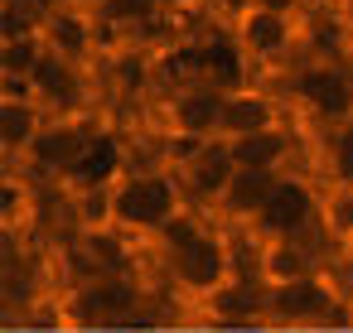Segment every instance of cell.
Masks as SVG:
<instances>
[{
	"instance_id": "28",
	"label": "cell",
	"mask_w": 353,
	"mask_h": 333,
	"mask_svg": "<svg viewBox=\"0 0 353 333\" xmlns=\"http://www.w3.org/2000/svg\"><path fill=\"white\" fill-rule=\"evenodd\" d=\"M78 333H136V328H117V323H78Z\"/></svg>"
},
{
	"instance_id": "1",
	"label": "cell",
	"mask_w": 353,
	"mask_h": 333,
	"mask_svg": "<svg viewBox=\"0 0 353 333\" xmlns=\"http://www.w3.org/2000/svg\"><path fill=\"white\" fill-rule=\"evenodd\" d=\"M160 246H165V266H170V280L189 294H213L232 280V246H228V232H213L199 213H179L165 232H160Z\"/></svg>"
},
{
	"instance_id": "19",
	"label": "cell",
	"mask_w": 353,
	"mask_h": 333,
	"mask_svg": "<svg viewBox=\"0 0 353 333\" xmlns=\"http://www.w3.org/2000/svg\"><path fill=\"white\" fill-rule=\"evenodd\" d=\"M290 145H295V136L285 126H271V131L232 140V160H237V169H285Z\"/></svg>"
},
{
	"instance_id": "18",
	"label": "cell",
	"mask_w": 353,
	"mask_h": 333,
	"mask_svg": "<svg viewBox=\"0 0 353 333\" xmlns=\"http://www.w3.org/2000/svg\"><path fill=\"white\" fill-rule=\"evenodd\" d=\"M319 237H329V232H319ZM300 275H319L314 237H310V241H266L261 280H266V285H281V280H300Z\"/></svg>"
},
{
	"instance_id": "16",
	"label": "cell",
	"mask_w": 353,
	"mask_h": 333,
	"mask_svg": "<svg viewBox=\"0 0 353 333\" xmlns=\"http://www.w3.org/2000/svg\"><path fill=\"white\" fill-rule=\"evenodd\" d=\"M281 174L285 169H237L232 184H228V193H223V203H218V213L228 222H252L261 213V203L271 198V189H276Z\"/></svg>"
},
{
	"instance_id": "23",
	"label": "cell",
	"mask_w": 353,
	"mask_h": 333,
	"mask_svg": "<svg viewBox=\"0 0 353 333\" xmlns=\"http://www.w3.org/2000/svg\"><path fill=\"white\" fill-rule=\"evenodd\" d=\"M117 189V184H112ZM112 189H88V193H78V217L88 222V227H117L112 222Z\"/></svg>"
},
{
	"instance_id": "9",
	"label": "cell",
	"mask_w": 353,
	"mask_h": 333,
	"mask_svg": "<svg viewBox=\"0 0 353 333\" xmlns=\"http://www.w3.org/2000/svg\"><path fill=\"white\" fill-rule=\"evenodd\" d=\"M30 83H34V102L49 116H78L88 107V68L83 63H68L59 54H44V63L30 73Z\"/></svg>"
},
{
	"instance_id": "3",
	"label": "cell",
	"mask_w": 353,
	"mask_h": 333,
	"mask_svg": "<svg viewBox=\"0 0 353 333\" xmlns=\"http://www.w3.org/2000/svg\"><path fill=\"white\" fill-rule=\"evenodd\" d=\"M252 232L266 241H310L324 232V198L300 174H281L271 198L252 217Z\"/></svg>"
},
{
	"instance_id": "7",
	"label": "cell",
	"mask_w": 353,
	"mask_h": 333,
	"mask_svg": "<svg viewBox=\"0 0 353 333\" xmlns=\"http://www.w3.org/2000/svg\"><path fill=\"white\" fill-rule=\"evenodd\" d=\"M232 34H237V44H242L247 58H256V63H281V58L295 49V39H300V20H295L290 10L252 6L242 20H232Z\"/></svg>"
},
{
	"instance_id": "24",
	"label": "cell",
	"mask_w": 353,
	"mask_h": 333,
	"mask_svg": "<svg viewBox=\"0 0 353 333\" xmlns=\"http://www.w3.org/2000/svg\"><path fill=\"white\" fill-rule=\"evenodd\" d=\"M20 213H25V189H20L15 179H6V227H15Z\"/></svg>"
},
{
	"instance_id": "20",
	"label": "cell",
	"mask_w": 353,
	"mask_h": 333,
	"mask_svg": "<svg viewBox=\"0 0 353 333\" xmlns=\"http://www.w3.org/2000/svg\"><path fill=\"white\" fill-rule=\"evenodd\" d=\"M44 54H49L44 34H20V39H6V44H0V73H6V78H30V73L44 63Z\"/></svg>"
},
{
	"instance_id": "30",
	"label": "cell",
	"mask_w": 353,
	"mask_h": 333,
	"mask_svg": "<svg viewBox=\"0 0 353 333\" xmlns=\"http://www.w3.org/2000/svg\"><path fill=\"white\" fill-rule=\"evenodd\" d=\"M334 333H353V323H339V328H334Z\"/></svg>"
},
{
	"instance_id": "25",
	"label": "cell",
	"mask_w": 353,
	"mask_h": 333,
	"mask_svg": "<svg viewBox=\"0 0 353 333\" xmlns=\"http://www.w3.org/2000/svg\"><path fill=\"white\" fill-rule=\"evenodd\" d=\"M218 333H281L271 319H247V323H218Z\"/></svg>"
},
{
	"instance_id": "11",
	"label": "cell",
	"mask_w": 353,
	"mask_h": 333,
	"mask_svg": "<svg viewBox=\"0 0 353 333\" xmlns=\"http://www.w3.org/2000/svg\"><path fill=\"white\" fill-rule=\"evenodd\" d=\"M223 102H228V92H218L213 83H189V87H179V92H170V102H165V121H170V131H184V136H218V126H223Z\"/></svg>"
},
{
	"instance_id": "10",
	"label": "cell",
	"mask_w": 353,
	"mask_h": 333,
	"mask_svg": "<svg viewBox=\"0 0 353 333\" xmlns=\"http://www.w3.org/2000/svg\"><path fill=\"white\" fill-rule=\"evenodd\" d=\"M232 174H237V160H232V140H223V136H213L184 169H179V184H184V193H189V203L194 208H218L223 203V193H228V184H232Z\"/></svg>"
},
{
	"instance_id": "27",
	"label": "cell",
	"mask_w": 353,
	"mask_h": 333,
	"mask_svg": "<svg viewBox=\"0 0 353 333\" xmlns=\"http://www.w3.org/2000/svg\"><path fill=\"white\" fill-rule=\"evenodd\" d=\"M63 6H73V10H88V15H102L112 0H63Z\"/></svg>"
},
{
	"instance_id": "14",
	"label": "cell",
	"mask_w": 353,
	"mask_h": 333,
	"mask_svg": "<svg viewBox=\"0 0 353 333\" xmlns=\"http://www.w3.org/2000/svg\"><path fill=\"white\" fill-rule=\"evenodd\" d=\"M271 126H285L271 92H261V87L228 92V102H223V126H218L223 140H242V136H256V131H271Z\"/></svg>"
},
{
	"instance_id": "32",
	"label": "cell",
	"mask_w": 353,
	"mask_h": 333,
	"mask_svg": "<svg viewBox=\"0 0 353 333\" xmlns=\"http://www.w3.org/2000/svg\"><path fill=\"white\" fill-rule=\"evenodd\" d=\"M348 256H353V246H348Z\"/></svg>"
},
{
	"instance_id": "15",
	"label": "cell",
	"mask_w": 353,
	"mask_h": 333,
	"mask_svg": "<svg viewBox=\"0 0 353 333\" xmlns=\"http://www.w3.org/2000/svg\"><path fill=\"white\" fill-rule=\"evenodd\" d=\"M199 58H203V83H213L218 92H242V87H252V78H247V54H242V44H237V34L228 30V34H213V39H199Z\"/></svg>"
},
{
	"instance_id": "12",
	"label": "cell",
	"mask_w": 353,
	"mask_h": 333,
	"mask_svg": "<svg viewBox=\"0 0 353 333\" xmlns=\"http://www.w3.org/2000/svg\"><path fill=\"white\" fill-rule=\"evenodd\" d=\"M44 44H49V54H59V58H68V63H92V54H97V44H102V30H97V15H88V10H73V6H59L54 15H49V25H44Z\"/></svg>"
},
{
	"instance_id": "13",
	"label": "cell",
	"mask_w": 353,
	"mask_h": 333,
	"mask_svg": "<svg viewBox=\"0 0 353 333\" xmlns=\"http://www.w3.org/2000/svg\"><path fill=\"white\" fill-rule=\"evenodd\" d=\"M121 174H126V145L112 131H92L88 150L78 155V164H73V174L63 184L73 193H88V189H112Z\"/></svg>"
},
{
	"instance_id": "8",
	"label": "cell",
	"mask_w": 353,
	"mask_h": 333,
	"mask_svg": "<svg viewBox=\"0 0 353 333\" xmlns=\"http://www.w3.org/2000/svg\"><path fill=\"white\" fill-rule=\"evenodd\" d=\"M92 131H97V126H88L83 116H49V126L39 131V140L30 145L25 160H30L39 174H49V179H68L73 164H78V155L88 150Z\"/></svg>"
},
{
	"instance_id": "31",
	"label": "cell",
	"mask_w": 353,
	"mask_h": 333,
	"mask_svg": "<svg viewBox=\"0 0 353 333\" xmlns=\"http://www.w3.org/2000/svg\"><path fill=\"white\" fill-rule=\"evenodd\" d=\"M136 333H165V328H136Z\"/></svg>"
},
{
	"instance_id": "2",
	"label": "cell",
	"mask_w": 353,
	"mask_h": 333,
	"mask_svg": "<svg viewBox=\"0 0 353 333\" xmlns=\"http://www.w3.org/2000/svg\"><path fill=\"white\" fill-rule=\"evenodd\" d=\"M189 193L179 184V169H145V174H121L112 189V222L136 237H160L184 208Z\"/></svg>"
},
{
	"instance_id": "29",
	"label": "cell",
	"mask_w": 353,
	"mask_h": 333,
	"mask_svg": "<svg viewBox=\"0 0 353 333\" xmlns=\"http://www.w3.org/2000/svg\"><path fill=\"white\" fill-rule=\"evenodd\" d=\"M281 333H334V328H281Z\"/></svg>"
},
{
	"instance_id": "6",
	"label": "cell",
	"mask_w": 353,
	"mask_h": 333,
	"mask_svg": "<svg viewBox=\"0 0 353 333\" xmlns=\"http://www.w3.org/2000/svg\"><path fill=\"white\" fill-rule=\"evenodd\" d=\"M145 304V285L131 275H97L83 280V290L73 294V323H117V328H136Z\"/></svg>"
},
{
	"instance_id": "22",
	"label": "cell",
	"mask_w": 353,
	"mask_h": 333,
	"mask_svg": "<svg viewBox=\"0 0 353 333\" xmlns=\"http://www.w3.org/2000/svg\"><path fill=\"white\" fill-rule=\"evenodd\" d=\"M324 160H329V174L339 189H353V121L334 126L329 140H324Z\"/></svg>"
},
{
	"instance_id": "5",
	"label": "cell",
	"mask_w": 353,
	"mask_h": 333,
	"mask_svg": "<svg viewBox=\"0 0 353 333\" xmlns=\"http://www.w3.org/2000/svg\"><path fill=\"white\" fill-rule=\"evenodd\" d=\"M290 92L305 111H314L329 131L353 121V73L339 63V58H310L295 78H290Z\"/></svg>"
},
{
	"instance_id": "4",
	"label": "cell",
	"mask_w": 353,
	"mask_h": 333,
	"mask_svg": "<svg viewBox=\"0 0 353 333\" xmlns=\"http://www.w3.org/2000/svg\"><path fill=\"white\" fill-rule=\"evenodd\" d=\"M266 319L276 328H329V319H339V294L329 275L281 280L266 285Z\"/></svg>"
},
{
	"instance_id": "26",
	"label": "cell",
	"mask_w": 353,
	"mask_h": 333,
	"mask_svg": "<svg viewBox=\"0 0 353 333\" xmlns=\"http://www.w3.org/2000/svg\"><path fill=\"white\" fill-rule=\"evenodd\" d=\"M213 6H218V10H223V20L232 25V20H242V15L256 6V0H213Z\"/></svg>"
},
{
	"instance_id": "17",
	"label": "cell",
	"mask_w": 353,
	"mask_h": 333,
	"mask_svg": "<svg viewBox=\"0 0 353 333\" xmlns=\"http://www.w3.org/2000/svg\"><path fill=\"white\" fill-rule=\"evenodd\" d=\"M49 126V111L39 102H0V145H6V155H30V145L39 140V131Z\"/></svg>"
},
{
	"instance_id": "21",
	"label": "cell",
	"mask_w": 353,
	"mask_h": 333,
	"mask_svg": "<svg viewBox=\"0 0 353 333\" xmlns=\"http://www.w3.org/2000/svg\"><path fill=\"white\" fill-rule=\"evenodd\" d=\"M324 232H329V241L353 246V189L334 184V193H324Z\"/></svg>"
}]
</instances>
